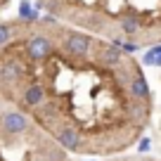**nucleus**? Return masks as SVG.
<instances>
[{
  "mask_svg": "<svg viewBox=\"0 0 161 161\" xmlns=\"http://www.w3.org/2000/svg\"><path fill=\"white\" fill-rule=\"evenodd\" d=\"M38 10L126 52L161 43V0H38Z\"/></svg>",
  "mask_w": 161,
  "mask_h": 161,
  "instance_id": "nucleus-1",
  "label": "nucleus"
},
{
  "mask_svg": "<svg viewBox=\"0 0 161 161\" xmlns=\"http://www.w3.org/2000/svg\"><path fill=\"white\" fill-rule=\"evenodd\" d=\"M31 130V119L19 109H3L0 107V133L7 137H19Z\"/></svg>",
  "mask_w": 161,
  "mask_h": 161,
  "instance_id": "nucleus-2",
  "label": "nucleus"
},
{
  "mask_svg": "<svg viewBox=\"0 0 161 161\" xmlns=\"http://www.w3.org/2000/svg\"><path fill=\"white\" fill-rule=\"evenodd\" d=\"M40 159L43 161H66V156H64V149L52 140V142H47V145L40 149Z\"/></svg>",
  "mask_w": 161,
  "mask_h": 161,
  "instance_id": "nucleus-3",
  "label": "nucleus"
},
{
  "mask_svg": "<svg viewBox=\"0 0 161 161\" xmlns=\"http://www.w3.org/2000/svg\"><path fill=\"white\" fill-rule=\"evenodd\" d=\"M137 149H140V152H147V149H149V140H142L140 145H137Z\"/></svg>",
  "mask_w": 161,
  "mask_h": 161,
  "instance_id": "nucleus-4",
  "label": "nucleus"
},
{
  "mask_svg": "<svg viewBox=\"0 0 161 161\" xmlns=\"http://www.w3.org/2000/svg\"><path fill=\"white\" fill-rule=\"evenodd\" d=\"M7 3H10V0H0V12H3V7H5Z\"/></svg>",
  "mask_w": 161,
  "mask_h": 161,
  "instance_id": "nucleus-5",
  "label": "nucleus"
}]
</instances>
